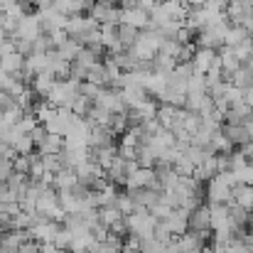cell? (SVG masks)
Instances as JSON below:
<instances>
[{"mask_svg": "<svg viewBox=\"0 0 253 253\" xmlns=\"http://www.w3.org/2000/svg\"><path fill=\"white\" fill-rule=\"evenodd\" d=\"M32 44H35V52H42V54H49V52H54V49H57V44H54L52 35H47V32H42Z\"/></svg>", "mask_w": 253, "mask_h": 253, "instance_id": "cell-34", "label": "cell"}, {"mask_svg": "<svg viewBox=\"0 0 253 253\" xmlns=\"http://www.w3.org/2000/svg\"><path fill=\"white\" fill-rule=\"evenodd\" d=\"M221 130L226 133V138L231 140L234 148H244V145L251 143V133H249L246 123H224Z\"/></svg>", "mask_w": 253, "mask_h": 253, "instance_id": "cell-10", "label": "cell"}, {"mask_svg": "<svg viewBox=\"0 0 253 253\" xmlns=\"http://www.w3.org/2000/svg\"><path fill=\"white\" fill-rule=\"evenodd\" d=\"M62 209V202H59V192L54 189V187H47L42 194H40V199H37V211L42 214V216H47V219H52L57 211Z\"/></svg>", "mask_w": 253, "mask_h": 253, "instance_id": "cell-8", "label": "cell"}, {"mask_svg": "<svg viewBox=\"0 0 253 253\" xmlns=\"http://www.w3.org/2000/svg\"><path fill=\"white\" fill-rule=\"evenodd\" d=\"M42 155V153H40ZM42 165L47 172H52V174H57L59 169H64V163H62V158L59 155H42Z\"/></svg>", "mask_w": 253, "mask_h": 253, "instance_id": "cell-38", "label": "cell"}, {"mask_svg": "<svg viewBox=\"0 0 253 253\" xmlns=\"http://www.w3.org/2000/svg\"><path fill=\"white\" fill-rule=\"evenodd\" d=\"M249 226H251V231H253V211H251V216H249Z\"/></svg>", "mask_w": 253, "mask_h": 253, "instance_id": "cell-49", "label": "cell"}, {"mask_svg": "<svg viewBox=\"0 0 253 253\" xmlns=\"http://www.w3.org/2000/svg\"><path fill=\"white\" fill-rule=\"evenodd\" d=\"M7 37H10V35H7V32H5V27H2V25H0V44H2V42H5V40H7Z\"/></svg>", "mask_w": 253, "mask_h": 253, "instance_id": "cell-47", "label": "cell"}, {"mask_svg": "<svg viewBox=\"0 0 253 253\" xmlns=\"http://www.w3.org/2000/svg\"><path fill=\"white\" fill-rule=\"evenodd\" d=\"M82 93V82H77V79H59L54 88L47 93V101L54 106V108H72V103H74V98Z\"/></svg>", "mask_w": 253, "mask_h": 253, "instance_id": "cell-1", "label": "cell"}, {"mask_svg": "<svg viewBox=\"0 0 253 253\" xmlns=\"http://www.w3.org/2000/svg\"><path fill=\"white\" fill-rule=\"evenodd\" d=\"M72 236H74V234L62 224V226H59V231L54 234V241H52V244H54L57 249H62V251H69V246H72Z\"/></svg>", "mask_w": 253, "mask_h": 253, "instance_id": "cell-35", "label": "cell"}, {"mask_svg": "<svg viewBox=\"0 0 253 253\" xmlns=\"http://www.w3.org/2000/svg\"><path fill=\"white\" fill-rule=\"evenodd\" d=\"M121 91H123V101L128 103V108H138L143 101H148V98H150V91H148V88H145L143 84H138V86H123Z\"/></svg>", "mask_w": 253, "mask_h": 253, "instance_id": "cell-19", "label": "cell"}, {"mask_svg": "<svg viewBox=\"0 0 253 253\" xmlns=\"http://www.w3.org/2000/svg\"><path fill=\"white\" fill-rule=\"evenodd\" d=\"M163 224L169 229V234L177 239V236H182L184 231H189V211H184V209H174L168 219H163Z\"/></svg>", "mask_w": 253, "mask_h": 253, "instance_id": "cell-11", "label": "cell"}, {"mask_svg": "<svg viewBox=\"0 0 253 253\" xmlns=\"http://www.w3.org/2000/svg\"><path fill=\"white\" fill-rule=\"evenodd\" d=\"M231 84L239 86V88H249V86H253V72L244 64L241 69H236V72L231 74Z\"/></svg>", "mask_w": 253, "mask_h": 253, "instance_id": "cell-33", "label": "cell"}, {"mask_svg": "<svg viewBox=\"0 0 253 253\" xmlns=\"http://www.w3.org/2000/svg\"><path fill=\"white\" fill-rule=\"evenodd\" d=\"M2 17H5V7L0 5V20H2Z\"/></svg>", "mask_w": 253, "mask_h": 253, "instance_id": "cell-50", "label": "cell"}, {"mask_svg": "<svg viewBox=\"0 0 253 253\" xmlns=\"http://www.w3.org/2000/svg\"><path fill=\"white\" fill-rule=\"evenodd\" d=\"M121 251H123V236L111 231L103 241H93L88 253H121Z\"/></svg>", "mask_w": 253, "mask_h": 253, "instance_id": "cell-21", "label": "cell"}, {"mask_svg": "<svg viewBox=\"0 0 253 253\" xmlns=\"http://www.w3.org/2000/svg\"><path fill=\"white\" fill-rule=\"evenodd\" d=\"M138 37H140V30L138 27H133V25H118V40H121V44L126 47V49H133L135 47V42H138Z\"/></svg>", "mask_w": 253, "mask_h": 253, "instance_id": "cell-26", "label": "cell"}, {"mask_svg": "<svg viewBox=\"0 0 253 253\" xmlns=\"http://www.w3.org/2000/svg\"><path fill=\"white\" fill-rule=\"evenodd\" d=\"M44 135H47V128H44L42 123H40V126H37V128H35L32 133H30V138L35 140V145H40V143L44 140Z\"/></svg>", "mask_w": 253, "mask_h": 253, "instance_id": "cell-41", "label": "cell"}, {"mask_svg": "<svg viewBox=\"0 0 253 253\" xmlns=\"http://www.w3.org/2000/svg\"><path fill=\"white\" fill-rule=\"evenodd\" d=\"M59 79L49 72V69H44V72H40V74H35V79H32V88H35V93L37 96H42V98H47V93L54 88V84H57Z\"/></svg>", "mask_w": 253, "mask_h": 253, "instance_id": "cell-18", "label": "cell"}, {"mask_svg": "<svg viewBox=\"0 0 253 253\" xmlns=\"http://www.w3.org/2000/svg\"><path fill=\"white\" fill-rule=\"evenodd\" d=\"M251 253H253V251H251Z\"/></svg>", "mask_w": 253, "mask_h": 253, "instance_id": "cell-53", "label": "cell"}, {"mask_svg": "<svg viewBox=\"0 0 253 253\" xmlns=\"http://www.w3.org/2000/svg\"><path fill=\"white\" fill-rule=\"evenodd\" d=\"M106 174H108V179H111L113 184L123 187V184H126V179H128V174H130V169H128V160H126V158H121V155H116V160L108 165Z\"/></svg>", "mask_w": 253, "mask_h": 253, "instance_id": "cell-15", "label": "cell"}, {"mask_svg": "<svg viewBox=\"0 0 253 253\" xmlns=\"http://www.w3.org/2000/svg\"><path fill=\"white\" fill-rule=\"evenodd\" d=\"M57 0H35V7L37 10H44V7H52Z\"/></svg>", "mask_w": 253, "mask_h": 253, "instance_id": "cell-43", "label": "cell"}, {"mask_svg": "<svg viewBox=\"0 0 253 253\" xmlns=\"http://www.w3.org/2000/svg\"><path fill=\"white\" fill-rule=\"evenodd\" d=\"M126 189H145V187H158V169L155 168H135L130 174H128V179H126V184H123ZM160 189V187H158Z\"/></svg>", "mask_w": 253, "mask_h": 253, "instance_id": "cell-6", "label": "cell"}, {"mask_svg": "<svg viewBox=\"0 0 253 253\" xmlns=\"http://www.w3.org/2000/svg\"><path fill=\"white\" fill-rule=\"evenodd\" d=\"M98 214H101V221H103V224H106L108 229H111L113 224H118V221H123V219H126V214H123V211H121V209H118L116 204L101 207V209H98Z\"/></svg>", "mask_w": 253, "mask_h": 253, "instance_id": "cell-30", "label": "cell"}, {"mask_svg": "<svg viewBox=\"0 0 253 253\" xmlns=\"http://www.w3.org/2000/svg\"><path fill=\"white\" fill-rule=\"evenodd\" d=\"M113 130L111 126H91L88 133V148H101V145H113Z\"/></svg>", "mask_w": 253, "mask_h": 253, "instance_id": "cell-17", "label": "cell"}, {"mask_svg": "<svg viewBox=\"0 0 253 253\" xmlns=\"http://www.w3.org/2000/svg\"><path fill=\"white\" fill-rule=\"evenodd\" d=\"M12 168H15V172L30 174V168H32V158H30V155H17V158L12 160Z\"/></svg>", "mask_w": 253, "mask_h": 253, "instance_id": "cell-40", "label": "cell"}, {"mask_svg": "<svg viewBox=\"0 0 253 253\" xmlns=\"http://www.w3.org/2000/svg\"><path fill=\"white\" fill-rule=\"evenodd\" d=\"M244 101L249 103L253 108V86H249V88H244Z\"/></svg>", "mask_w": 253, "mask_h": 253, "instance_id": "cell-44", "label": "cell"}, {"mask_svg": "<svg viewBox=\"0 0 253 253\" xmlns=\"http://www.w3.org/2000/svg\"><path fill=\"white\" fill-rule=\"evenodd\" d=\"M79 184V174H77V169H59L57 174H54V189L57 192H69V189H74Z\"/></svg>", "mask_w": 253, "mask_h": 253, "instance_id": "cell-22", "label": "cell"}, {"mask_svg": "<svg viewBox=\"0 0 253 253\" xmlns=\"http://www.w3.org/2000/svg\"><path fill=\"white\" fill-rule=\"evenodd\" d=\"M25 54L22 52H10V54H5V57H0V67L10 74V77H17L22 69H25Z\"/></svg>", "mask_w": 253, "mask_h": 253, "instance_id": "cell-23", "label": "cell"}, {"mask_svg": "<svg viewBox=\"0 0 253 253\" xmlns=\"http://www.w3.org/2000/svg\"><path fill=\"white\" fill-rule=\"evenodd\" d=\"M249 35H251V32H249L246 27H241V25H229L226 37H224V44H226V47H236V44H241Z\"/></svg>", "mask_w": 253, "mask_h": 253, "instance_id": "cell-29", "label": "cell"}, {"mask_svg": "<svg viewBox=\"0 0 253 253\" xmlns=\"http://www.w3.org/2000/svg\"><path fill=\"white\" fill-rule=\"evenodd\" d=\"M47 67H49V54L32 52V54H27V59H25V69L32 72V74H40V72H44Z\"/></svg>", "mask_w": 253, "mask_h": 253, "instance_id": "cell-27", "label": "cell"}, {"mask_svg": "<svg viewBox=\"0 0 253 253\" xmlns=\"http://www.w3.org/2000/svg\"><path fill=\"white\" fill-rule=\"evenodd\" d=\"M121 22L123 25H133V27H138L140 32L143 30H148V25H150V12L148 10H143V7H123V12H121Z\"/></svg>", "mask_w": 253, "mask_h": 253, "instance_id": "cell-9", "label": "cell"}, {"mask_svg": "<svg viewBox=\"0 0 253 253\" xmlns=\"http://www.w3.org/2000/svg\"><path fill=\"white\" fill-rule=\"evenodd\" d=\"M207 202L209 204H231L234 202V187L226 184L219 174H214L209 182H207Z\"/></svg>", "mask_w": 253, "mask_h": 253, "instance_id": "cell-3", "label": "cell"}, {"mask_svg": "<svg viewBox=\"0 0 253 253\" xmlns=\"http://www.w3.org/2000/svg\"><path fill=\"white\" fill-rule=\"evenodd\" d=\"M126 224H128V234H135L138 239H153L155 236V226H158V219L145 209V211H133L126 216Z\"/></svg>", "mask_w": 253, "mask_h": 253, "instance_id": "cell-2", "label": "cell"}, {"mask_svg": "<svg viewBox=\"0 0 253 253\" xmlns=\"http://www.w3.org/2000/svg\"><path fill=\"white\" fill-rule=\"evenodd\" d=\"M2 209H5V204H2V202H0V211H2Z\"/></svg>", "mask_w": 253, "mask_h": 253, "instance_id": "cell-52", "label": "cell"}, {"mask_svg": "<svg viewBox=\"0 0 253 253\" xmlns=\"http://www.w3.org/2000/svg\"><path fill=\"white\" fill-rule=\"evenodd\" d=\"M64 148H67L64 135H59V133H47L44 140L37 145V153H42V155H59Z\"/></svg>", "mask_w": 253, "mask_h": 253, "instance_id": "cell-16", "label": "cell"}, {"mask_svg": "<svg viewBox=\"0 0 253 253\" xmlns=\"http://www.w3.org/2000/svg\"><path fill=\"white\" fill-rule=\"evenodd\" d=\"M244 64H246V67H249V69H251V72H253V54H251V57H249V59H246V62H244Z\"/></svg>", "mask_w": 253, "mask_h": 253, "instance_id": "cell-48", "label": "cell"}, {"mask_svg": "<svg viewBox=\"0 0 253 253\" xmlns=\"http://www.w3.org/2000/svg\"><path fill=\"white\" fill-rule=\"evenodd\" d=\"M7 2H12V0H0V5H2V7H5V5H7Z\"/></svg>", "mask_w": 253, "mask_h": 253, "instance_id": "cell-51", "label": "cell"}, {"mask_svg": "<svg viewBox=\"0 0 253 253\" xmlns=\"http://www.w3.org/2000/svg\"><path fill=\"white\" fill-rule=\"evenodd\" d=\"M244 153H246V158H249V163H253V140L249 145H244Z\"/></svg>", "mask_w": 253, "mask_h": 253, "instance_id": "cell-45", "label": "cell"}, {"mask_svg": "<svg viewBox=\"0 0 253 253\" xmlns=\"http://www.w3.org/2000/svg\"><path fill=\"white\" fill-rule=\"evenodd\" d=\"M189 231L209 239L214 231H211V207L209 204H199L189 211Z\"/></svg>", "mask_w": 253, "mask_h": 253, "instance_id": "cell-4", "label": "cell"}, {"mask_svg": "<svg viewBox=\"0 0 253 253\" xmlns=\"http://www.w3.org/2000/svg\"><path fill=\"white\" fill-rule=\"evenodd\" d=\"M165 251H168V246L163 241H158L155 236L143 241V253H165Z\"/></svg>", "mask_w": 253, "mask_h": 253, "instance_id": "cell-39", "label": "cell"}, {"mask_svg": "<svg viewBox=\"0 0 253 253\" xmlns=\"http://www.w3.org/2000/svg\"><path fill=\"white\" fill-rule=\"evenodd\" d=\"M172 211H174V207H172V204H168L165 199H160V202H158L155 207H150V214H153V216H155L158 221L168 219V216L172 214Z\"/></svg>", "mask_w": 253, "mask_h": 253, "instance_id": "cell-37", "label": "cell"}, {"mask_svg": "<svg viewBox=\"0 0 253 253\" xmlns=\"http://www.w3.org/2000/svg\"><path fill=\"white\" fill-rule=\"evenodd\" d=\"M249 216H251V211H246V209H241L239 204H229V219H231V226H234V231L236 234H244V229L249 226Z\"/></svg>", "mask_w": 253, "mask_h": 253, "instance_id": "cell-24", "label": "cell"}, {"mask_svg": "<svg viewBox=\"0 0 253 253\" xmlns=\"http://www.w3.org/2000/svg\"><path fill=\"white\" fill-rule=\"evenodd\" d=\"M189 7H197V5H207V0H184Z\"/></svg>", "mask_w": 253, "mask_h": 253, "instance_id": "cell-46", "label": "cell"}, {"mask_svg": "<svg viewBox=\"0 0 253 253\" xmlns=\"http://www.w3.org/2000/svg\"><path fill=\"white\" fill-rule=\"evenodd\" d=\"M231 22H221V25H209L197 35V47H209V49H221L224 47V37Z\"/></svg>", "mask_w": 253, "mask_h": 253, "instance_id": "cell-5", "label": "cell"}, {"mask_svg": "<svg viewBox=\"0 0 253 253\" xmlns=\"http://www.w3.org/2000/svg\"><path fill=\"white\" fill-rule=\"evenodd\" d=\"M82 47H84V44H82L79 40L69 37V40H67L62 47H57V52H59V57H62V59H67V62H74V59H77V54L82 52Z\"/></svg>", "mask_w": 253, "mask_h": 253, "instance_id": "cell-31", "label": "cell"}, {"mask_svg": "<svg viewBox=\"0 0 253 253\" xmlns=\"http://www.w3.org/2000/svg\"><path fill=\"white\" fill-rule=\"evenodd\" d=\"M86 82H91V84H96V86H111V77H108L106 64H103V62L93 64V67L88 69V74H86Z\"/></svg>", "mask_w": 253, "mask_h": 253, "instance_id": "cell-28", "label": "cell"}, {"mask_svg": "<svg viewBox=\"0 0 253 253\" xmlns=\"http://www.w3.org/2000/svg\"><path fill=\"white\" fill-rule=\"evenodd\" d=\"M234 204H239L246 211H253V184H236L234 187Z\"/></svg>", "mask_w": 253, "mask_h": 253, "instance_id": "cell-25", "label": "cell"}, {"mask_svg": "<svg viewBox=\"0 0 253 253\" xmlns=\"http://www.w3.org/2000/svg\"><path fill=\"white\" fill-rule=\"evenodd\" d=\"M216 57H219V49H209V47H197V52H194V57H192L194 72H202V74H207V72H209V69L214 67Z\"/></svg>", "mask_w": 253, "mask_h": 253, "instance_id": "cell-12", "label": "cell"}, {"mask_svg": "<svg viewBox=\"0 0 253 253\" xmlns=\"http://www.w3.org/2000/svg\"><path fill=\"white\" fill-rule=\"evenodd\" d=\"M209 207H211V231H234L229 219V204H209Z\"/></svg>", "mask_w": 253, "mask_h": 253, "instance_id": "cell-13", "label": "cell"}, {"mask_svg": "<svg viewBox=\"0 0 253 253\" xmlns=\"http://www.w3.org/2000/svg\"><path fill=\"white\" fill-rule=\"evenodd\" d=\"M88 155L96 165H101L103 169H108V165L116 160L118 155V148L116 145H101V148H88Z\"/></svg>", "mask_w": 253, "mask_h": 253, "instance_id": "cell-20", "label": "cell"}, {"mask_svg": "<svg viewBox=\"0 0 253 253\" xmlns=\"http://www.w3.org/2000/svg\"><path fill=\"white\" fill-rule=\"evenodd\" d=\"M116 207H118V209H121V211H123L126 216H128V214H133V211L138 209L135 199H133V197H130L128 192H126V194H123V192L118 194V199H116Z\"/></svg>", "mask_w": 253, "mask_h": 253, "instance_id": "cell-36", "label": "cell"}, {"mask_svg": "<svg viewBox=\"0 0 253 253\" xmlns=\"http://www.w3.org/2000/svg\"><path fill=\"white\" fill-rule=\"evenodd\" d=\"M204 241H207V239L199 236V234H194V231H184L182 236L174 239V244H177L179 253H202Z\"/></svg>", "mask_w": 253, "mask_h": 253, "instance_id": "cell-14", "label": "cell"}, {"mask_svg": "<svg viewBox=\"0 0 253 253\" xmlns=\"http://www.w3.org/2000/svg\"><path fill=\"white\" fill-rule=\"evenodd\" d=\"M10 84H12V77H10V74H7V72L0 67V91H7V88H10Z\"/></svg>", "mask_w": 253, "mask_h": 253, "instance_id": "cell-42", "label": "cell"}, {"mask_svg": "<svg viewBox=\"0 0 253 253\" xmlns=\"http://www.w3.org/2000/svg\"><path fill=\"white\" fill-rule=\"evenodd\" d=\"M93 103H96V101H93L91 96H86L84 91H82V93H79V96L74 98V103H72V111H74L77 116H82V118H86V116L91 113Z\"/></svg>", "mask_w": 253, "mask_h": 253, "instance_id": "cell-32", "label": "cell"}, {"mask_svg": "<svg viewBox=\"0 0 253 253\" xmlns=\"http://www.w3.org/2000/svg\"><path fill=\"white\" fill-rule=\"evenodd\" d=\"M42 35V22H40V15L37 12H27L22 20H20V25H17V30L10 35V37H22V40H30V42H35L37 37Z\"/></svg>", "mask_w": 253, "mask_h": 253, "instance_id": "cell-7", "label": "cell"}]
</instances>
